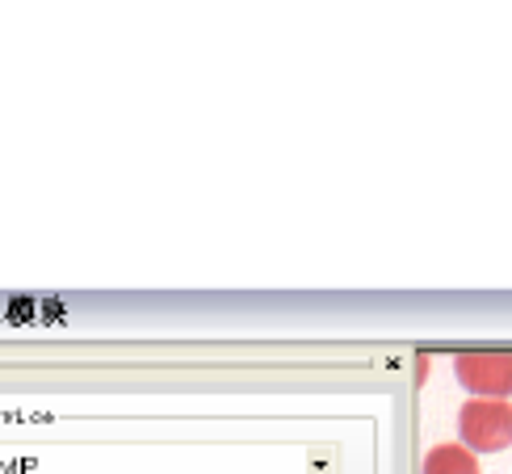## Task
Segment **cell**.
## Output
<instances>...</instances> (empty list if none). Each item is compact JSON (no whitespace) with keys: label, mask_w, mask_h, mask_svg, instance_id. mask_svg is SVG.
Wrapping results in <instances>:
<instances>
[{"label":"cell","mask_w":512,"mask_h":474,"mask_svg":"<svg viewBox=\"0 0 512 474\" xmlns=\"http://www.w3.org/2000/svg\"><path fill=\"white\" fill-rule=\"evenodd\" d=\"M458 437L471 454H500L512 445V403L508 399H466L458 407Z\"/></svg>","instance_id":"cell-1"},{"label":"cell","mask_w":512,"mask_h":474,"mask_svg":"<svg viewBox=\"0 0 512 474\" xmlns=\"http://www.w3.org/2000/svg\"><path fill=\"white\" fill-rule=\"evenodd\" d=\"M458 382L471 399H508L512 395V353L508 349H475L454 357Z\"/></svg>","instance_id":"cell-2"},{"label":"cell","mask_w":512,"mask_h":474,"mask_svg":"<svg viewBox=\"0 0 512 474\" xmlns=\"http://www.w3.org/2000/svg\"><path fill=\"white\" fill-rule=\"evenodd\" d=\"M420 474H483V470H479V454H471L462 441H445L424 454Z\"/></svg>","instance_id":"cell-3"}]
</instances>
